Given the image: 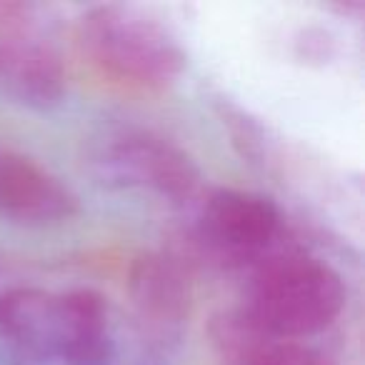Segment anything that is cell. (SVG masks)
<instances>
[{
	"label": "cell",
	"instance_id": "obj_5",
	"mask_svg": "<svg viewBox=\"0 0 365 365\" xmlns=\"http://www.w3.org/2000/svg\"><path fill=\"white\" fill-rule=\"evenodd\" d=\"M280 230L273 200L243 190H215L195 223L198 245L223 265H245L268 253Z\"/></svg>",
	"mask_w": 365,
	"mask_h": 365
},
{
	"label": "cell",
	"instance_id": "obj_7",
	"mask_svg": "<svg viewBox=\"0 0 365 365\" xmlns=\"http://www.w3.org/2000/svg\"><path fill=\"white\" fill-rule=\"evenodd\" d=\"M76 198L56 175L21 153L0 148V215L31 223L68 218Z\"/></svg>",
	"mask_w": 365,
	"mask_h": 365
},
{
	"label": "cell",
	"instance_id": "obj_8",
	"mask_svg": "<svg viewBox=\"0 0 365 365\" xmlns=\"http://www.w3.org/2000/svg\"><path fill=\"white\" fill-rule=\"evenodd\" d=\"M218 365H325L323 355L300 340H283L260 330L243 315L220 323L215 333Z\"/></svg>",
	"mask_w": 365,
	"mask_h": 365
},
{
	"label": "cell",
	"instance_id": "obj_6",
	"mask_svg": "<svg viewBox=\"0 0 365 365\" xmlns=\"http://www.w3.org/2000/svg\"><path fill=\"white\" fill-rule=\"evenodd\" d=\"M101 165L108 175L125 185L155 190L168 198H185L193 193L198 173L193 163L163 138L145 133H125L113 138L101 153Z\"/></svg>",
	"mask_w": 365,
	"mask_h": 365
},
{
	"label": "cell",
	"instance_id": "obj_1",
	"mask_svg": "<svg viewBox=\"0 0 365 365\" xmlns=\"http://www.w3.org/2000/svg\"><path fill=\"white\" fill-rule=\"evenodd\" d=\"M0 335L21 365H158L143 330L123 325L93 290L3 293Z\"/></svg>",
	"mask_w": 365,
	"mask_h": 365
},
{
	"label": "cell",
	"instance_id": "obj_9",
	"mask_svg": "<svg viewBox=\"0 0 365 365\" xmlns=\"http://www.w3.org/2000/svg\"><path fill=\"white\" fill-rule=\"evenodd\" d=\"M133 295H135L140 318L153 328H173L180 323L188 305V283L180 268L168 258H143L133 273Z\"/></svg>",
	"mask_w": 365,
	"mask_h": 365
},
{
	"label": "cell",
	"instance_id": "obj_4",
	"mask_svg": "<svg viewBox=\"0 0 365 365\" xmlns=\"http://www.w3.org/2000/svg\"><path fill=\"white\" fill-rule=\"evenodd\" d=\"M0 91L36 108L56 106L66 91L61 56L33 6L0 3Z\"/></svg>",
	"mask_w": 365,
	"mask_h": 365
},
{
	"label": "cell",
	"instance_id": "obj_3",
	"mask_svg": "<svg viewBox=\"0 0 365 365\" xmlns=\"http://www.w3.org/2000/svg\"><path fill=\"white\" fill-rule=\"evenodd\" d=\"M343 303V280L325 260L285 253L255 273L245 318L275 338L303 340L328 328Z\"/></svg>",
	"mask_w": 365,
	"mask_h": 365
},
{
	"label": "cell",
	"instance_id": "obj_2",
	"mask_svg": "<svg viewBox=\"0 0 365 365\" xmlns=\"http://www.w3.org/2000/svg\"><path fill=\"white\" fill-rule=\"evenodd\" d=\"M81 53L103 78L130 91H163L182 71V48L163 23L138 8L101 6L78 26Z\"/></svg>",
	"mask_w": 365,
	"mask_h": 365
}]
</instances>
